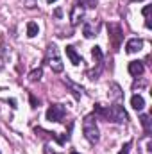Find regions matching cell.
Listing matches in <instances>:
<instances>
[{
    "label": "cell",
    "instance_id": "cell-1",
    "mask_svg": "<svg viewBox=\"0 0 152 154\" xmlns=\"http://www.w3.org/2000/svg\"><path fill=\"white\" fill-rule=\"evenodd\" d=\"M93 115H100L106 122H113V124H125L129 120L127 111L120 104H113L109 108H104L102 104H95V113Z\"/></svg>",
    "mask_w": 152,
    "mask_h": 154
},
{
    "label": "cell",
    "instance_id": "cell-2",
    "mask_svg": "<svg viewBox=\"0 0 152 154\" xmlns=\"http://www.w3.org/2000/svg\"><path fill=\"white\" fill-rule=\"evenodd\" d=\"M82 133H84V136H86V140L90 143H97L100 140L99 125H97V116L95 115L84 116V120H82Z\"/></svg>",
    "mask_w": 152,
    "mask_h": 154
},
{
    "label": "cell",
    "instance_id": "cell-3",
    "mask_svg": "<svg viewBox=\"0 0 152 154\" xmlns=\"http://www.w3.org/2000/svg\"><path fill=\"white\" fill-rule=\"evenodd\" d=\"M45 63L52 68V72L56 74H61L63 72V61H61V56H59V50L54 43H50L45 50Z\"/></svg>",
    "mask_w": 152,
    "mask_h": 154
},
{
    "label": "cell",
    "instance_id": "cell-4",
    "mask_svg": "<svg viewBox=\"0 0 152 154\" xmlns=\"http://www.w3.org/2000/svg\"><path fill=\"white\" fill-rule=\"evenodd\" d=\"M108 32H109V41H111L113 48L118 50L120 45H122V39H123V31H122V27H120L118 23H108Z\"/></svg>",
    "mask_w": 152,
    "mask_h": 154
},
{
    "label": "cell",
    "instance_id": "cell-5",
    "mask_svg": "<svg viewBox=\"0 0 152 154\" xmlns=\"http://www.w3.org/2000/svg\"><path fill=\"white\" fill-rule=\"evenodd\" d=\"M66 115V109L63 104H52L48 109H47V120L48 122H63V118Z\"/></svg>",
    "mask_w": 152,
    "mask_h": 154
},
{
    "label": "cell",
    "instance_id": "cell-6",
    "mask_svg": "<svg viewBox=\"0 0 152 154\" xmlns=\"http://www.w3.org/2000/svg\"><path fill=\"white\" fill-rule=\"evenodd\" d=\"M99 29H100V22L99 20H88L82 27V34L86 38H93L99 34Z\"/></svg>",
    "mask_w": 152,
    "mask_h": 154
},
{
    "label": "cell",
    "instance_id": "cell-7",
    "mask_svg": "<svg viewBox=\"0 0 152 154\" xmlns=\"http://www.w3.org/2000/svg\"><path fill=\"white\" fill-rule=\"evenodd\" d=\"M84 11H86V7H82V5H79V4H75V5L72 7V11H70V23H72V25H79V23L82 22Z\"/></svg>",
    "mask_w": 152,
    "mask_h": 154
},
{
    "label": "cell",
    "instance_id": "cell-8",
    "mask_svg": "<svg viewBox=\"0 0 152 154\" xmlns=\"http://www.w3.org/2000/svg\"><path fill=\"white\" fill-rule=\"evenodd\" d=\"M141 48H143V39H140V38H131V39H127V43H125V52L127 54H136Z\"/></svg>",
    "mask_w": 152,
    "mask_h": 154
},
{
    "label": "cell",
    "instance_id": "cell-9",
    "mask_svg": "<svg viewBox=\"0 0 152 154\" xmlns=\"http://www.w3.org/2000/svg\"><path fill=\"white\" fill-rule=\"evenodd\" d=\"M127 70H129V74H131L132 77H140L143 72H145V66H143L141 61H131Z\"/></svg>",
    "mask_w": 152,
    "mask_h": 154
},
{
    "label": "cell",
    "instance_id": "cell-10",
    "mask_svg": "<svg viewBox=\"0 0 152 154\" xmlns=\"http://www.w3.org/2000/svg\"><path fill=\"white\" fill-rule=\"evenodd\" d=\"M66 56H68V59L72 61V65H75V66H79V65L82 63V57L77 54L75 47H72V45H68V47H66Z\"/></svg>",
    "mask_w": 152,
    "mask_h": 154
},
{
    "label": "cell",
    "instance_id": "cell-11",
    "mask_svg": "<svg viewBox=\"0 0 152 154\" xmlns=\"http://www.w3.org/2000/svg\"><path fill=\"white\" fill-rule=\"evenodd\" d=\"M65 84H68L70 86V90H72V93L75 95V99H81V95H82V86L81 84H77V82H74L70 77H65Z\"/></svg>",
    "mask_w": 152,
    "mask_h": 154
},
{
    "label": "cell",
    "instance_id": "cell-12",
    "mask_svg": "<svg viewBox=\"0 0 152 154\" xmlns=\"http://www.w3.org/2000/svg\"><path fill=\"white\" fill-rule=\"evenodd\" d=\"M131 106H132L136 111H141V109L145 108V99L136 93V95H132V99H131Z\"/></svg>",
    "mask_w": 152,
    "mask_h": 154
},
{
    "label": "cell",
    "instance_id": "cell-13",
    "mask_svg": "<svg viewBox=\"0 0 152 154\" xmlns=\"http://www.w3.org/2000/svg\"><path fill=\"white\" fill-rule=\"evenodd\" d=\"M38 32H39L38 23H36V22H29V23H27V36H29V38H34Z\"/></svg>",
    "mask_w": 152,
    "mask_h": 154
},
{
    "label": "cell",
    "instance_id": "cell-14",
    "mask_svg": "<svg viewBox=\"0 0 152 154\" xmlns=\"http://www.w3.org/2000/svg\"><path fill=\"white\" fill-rule=\"evenodd\" d=\"M140 122H141V125H143V129H145V133H150V129H152L150 116H149V115H141V116H140Z\"/></svg>",
    "mask_w": 152,
    "mask_h": 154
},
{
    "label": "cell",
    "instance_id": "cell-15",
    "mask_svg": "<svg viewBox=\"0 0 152 154\" xmlns=\"http://www.w3.org/2000/svg\"><path fill=\"white\" fill-rule=\"evenodd\" d=\"M91 56H93V59L97 61V63H102V50H100V47H93L91 48Z\"/></svg>",
    "mask_w": 152,
    "mask_h": 154
},
{
    "label": "cell",
    "instance_id": "cell-16",
    "mask_svg": "<svg viewBox=\"0 0 152 154\" xmlns=\"http://www.w3.org/2000/svg\"><path fill=\"white\" fill-rule=\"evenodd\" d=\"M143 16H145V25H147V29H150L152 23H150V5H145L143 7Z\"/></svg>",
    "mask_w": 152,
    "mask_h": 154
},
{
    "label": "cell",
    "instance_id": "cell-17",
    "mask_svg": "<svg viewBox=\"0 0 152 154\" xmlns=\"http://www.w3.org/2000/svg\"><path fill=\"white\" fill-rule=\"evenodd\" d=\"M97 2L99 0H77L75 4H79V5H82V7H97Z\"/></svg>",
    "mask_w": 152,
    "mask_h": 154
},
{
    "label": "cell",
    "instance_id": "cell-18",
    "mask_svg": "<svg viewBox=\"0 0 152 154\" xmlns=\"http://www.w3.org/2000/svg\"><path fill=\"white\" fill-rule=\"evenodd\" d=\"M41 74H43V72H41V68L32 70V72L29 74V81H32V82H34V81H39V79H41Z\"/></svg>",
    "mask_w": 152,
    "mask_h": 154
},
{
    "label": "cell",
    "instance_id": "cell-19",
    "mask_svg": "<svg viewBox=\"0 0 152 154\" xmlns=\"http://www.w3.org/2000/svg\"><path fill=\"white\" fill-rule=\"evenodd\" d=\"M20 2H22L27 9H32V7H36V5H38V0H20Z\"/></svg>",
    "mask_w": 152,
    "mask_h": 154
},
{
    "label": "cell",
    "instance_id": "cell-20",
    "mask_svg": "<svg viewBox=\"0 0 152 154\" xmlns=\"http://www.w3.org/2000/svg\"><path fill=\"white\" fill-rule=\"evenodd\" d=\"M131 147H132V142H127V143L120 149V152H118V154H129V152H131Z\"/></svg>",
    "mask_w": 152,
    "mask_h": 154
},
{
    "label": "cell",
    "instance_id": "cell-21",
    "mask_svg": "<svg viewBox=\"0 0 152 154\" xmlns=\"http://www.w3.org/2000/svg\"><path fill=\"white\" fill-rule=\"evenodd\" d=\"M111 88H113V97H114V99H122V93H120V86H118V84H111Z\"/></svg>",
    "mask_w": 152,
    "mask_h": 154
},
{
    "label": "cell",
    "instance_id": "cell-22",
    "mask_svg": "<svg viewBox=\"0 0 152 154\" xmlns=\"http://www.w3.org/2000/svg\"><path fill=\"white\" fill-rule=\"evenodd\" d=\"M38 100H36V97H34V95H32V93H31V106H32V108H34V109H36V108H38Z\"/></svg>",
    "mask_w": 152,
    "mask_h": 154
},
{
    "label": "cell",
    "instance_id": "cell-23",
    "mask_svg": "<svg viewBox=\"0 0 152 154\" xmlns=\"http://www.w3.org/2000/svg\"><path fill=\"white\" fill-rule=\"evenodd\" d=\"M54 14H56L57 18H61V16H63V11H61V9H56V11H54Z\"/></svg>",
    "mask_w": 152,
    "mask_h": 154
},
{
    "label": "cell",
    "instance_id": "cell-24",
    "mask_svg": "<svg viewBox=\"0 0 152 154\" xmlns=\"http://www.w3.org/2000/svg\"><path fill=\"white\" fill-rule=\"evenodd\" d=\"M47 2H48V4H54V2H56V0H47Z\"/></svg>",
    "mask_w": 152,
    "mask_h": 154
},
{
    "label": "cell",
    "instance_id": "cell-25",
    "mask_svg": "<svg viewBox=\"0 0 152 154\" xmlns=\"http://www.w3.org/2000/svg\"><path fill=\"white\" fill-rule=\"evenodd\" d=\"M70 154H79V152H75V151H74V152H70Z\"/></svg>",
    "mask_w": 152,
    "mask_h": 154
}]
</instances>
